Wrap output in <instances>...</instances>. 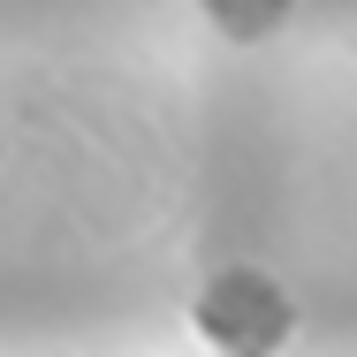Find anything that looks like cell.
<instances>
[{"label": "cell", "mask_w": 357, "mask_h": 357, "mask_svg": "<svg viewBox=\"0 0 357 357\" xmlns=\"http://www.w3.org/2000/svg\"><path fill=\"white\" fill-rule=\"evenodd\" d=\"M198 335L213 342L220 357H274L296 335V304H289V289L274 274H259V266H228L206 282L198 296Z\"/></svg>", "instance_id": "1"}, {"label": "cell", "mask_w": 357, "mask_h": 357, "mask_svg": "<svg viewBox=\"0 0 357 357\" xmlns=\"http://www.w3.org/2000/svg\"><path fill=\"white\" fill-rule=\"evenodd\" d=\"M289 8H296V0H206L213 31H228V38H266Z\"/></svg>", "instance_id": "2"}]
</instances>
